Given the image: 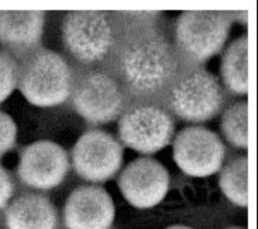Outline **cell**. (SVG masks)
I'll use <instances>...</instances> for the list:
<instances>
[{
  "label": "cell",
  "instance_id": "cell-1",
  "mask_svg": "<svg viewBox=\"0 0 258 229\" xmlns=\"http://www.w3.org/2000/svg\"><path fill=\"white\" fill-rule=\"evenodd\" d=\"M144 11L138 24L122 27L118 43L111 61L114 78L127 96L136 103L162 104L172 80L179 69V61L172 46L155 20L159 11Z\"/></svg>",
  "mask_w": 258,
  "mask_h": 229
},
{
  "label": "cell",
  "instance_id": "cell-2",
  "mask_svg": "<svg viewBox=\"0 0 258 229\" xmlns=\"http://www.w3.org/2000/svg\"><path fill=\"white\" fill-rule=\"evenodd\" d=\"M224 103L225 94L220 81L203 66H179L162 100L171 115L192 123L212 120Z\"/></svg>",
  "mask_w": 258,
  "mask_h": 229
},
{
  "label": "cell",
  "instance_id": "cell-3",
  "mask_svg": "<svg viewBox=\"0 0 258 229\" xmlns=\"http://www.w3.org/2000/svg\"><path fill=\"white\" fill-rule=\"evenodd\" d=\"M225 11H183L176 19L172 46L179 66H203L223 50L234 21Z\"/></svg>",
  "mask_w": 258,
  "mask_h": 229
},
{
  "label": "cell",
  "instance_id": "cell-4",
  "mask_svg": "<svg viewBox=\"0 0 258 229\" xmlns=\"http://www.w3.org/2000/svg\"><path fill=\"white\" fill-rule=\"evenodd\" d=\"M21 61L18 84L30 104L53 107L68 100L74 87L75 75L60 55L40 47Z\"/></svg>",
  "mask_w": 258,
  "mask_h": 229
},
{
  "label": "cell",
  "instance_id": "cell-5",
  "mask_svg": "<svg viewBox=\"0 0 258 229\" xmlns=\"http://www.w3.org/2000/svg\"><path fill=\"white\" fill-rule=\"evenodd\" d=\"M61 31L66 51L84 67H97L111 59L120 36L113 16L105 11H70Z\"/></svg>",
  "mask_w": 258,
  "mask_h": 229
},
{
  "label": "cell",
  "instance_id": "cell-6",
  "mask_svg": "<svg viewBox=\"0 0 258 229\" xmlns=\"http://www.w3.org/2000/svg\"><path fill=\"white\" fill-rule=\"evenodd\" d=\"M73 107L90 124L112 122L127 109V94L111 73L92 69L75 78Z\"/></svg>",
  "mask_w": 258,
  "mask_h": 229
},
{
  "label": "cell",
  "instance_id": "cell-7",
  "mask_svg": "<svg viewBox=\"0 0 258 229\" xmlns=\"http://www.w3.org/2000/svg\"><path fill=\"white\" fill-rule=\"evenodd\" d=\"M175 122L162 104L133 103L127 106L118 122L119 140L128 148L154 154L169 146Z\"/></svg>",
  "mask_w": 258,
  "mask_h": 229
},
{
  "label": "cell",
  "instance_id": "cell-8",
  "mask_svg": "<svg viewBox=\"0 0 258 229\" xmlns=\"http://www.w3.org/2000/svg\"><path fill=\"white\" fill-rule=\"evenodd\" d=\"M75 174L89 182H106L118 172L123 163V147L114 135L102 129H89L72 151Z\"/></svg>",
  "mask_w": 258,
  "mask_h": 229
},
{
  "label": "cell",
  "instance_id": "cell-9",
  "mask_svg": "<svg viewBox=\"0 0 258 229\" xmlns=\"http://www.w3.org/2000/svg\"><path fill=\"white\" fill-rule=\"evenodd\" d=\"M225 146L217 133L202 126L181 129L173 141V159L184 174L206 177L221 169Z\"/></svg>",
  "mask_w": 258,
  "mask_h": 229
},
{
  "label": "cell",
  "instance_id": "cell-10",
  "mask_svg": "<svg viewBox=\"0 0 258 229\" xmlns=\"http://www.w3.org/2000/svg\"><path fill=\"white\" fill-rule=\"evenodd\" d=\"M69 168L68 153L63 147L50 141H38L22 149L18 176L27 188L49 191L64 181Z\"/></svg>",
  "mask_w": 258,
  "mask_h": 229
},
{
  "label": "cell",
  "instance_id": "cell-11",
  "mask_svg": "<svg viewBox=\"0 0 258 229\" xmlns=\"http://www.w3.org/2000/svg\"><path fill=\"white\" fill-rule=\"evenodd\" d=\"M124 199L134 207L147 210L159 205L170 189V175L153 158H139L124 168L118 179Z\"/></svg>",
  "mask_w": 258,
  "mask_h": 229
},
{
  "label": "cell",
  "instance_id": "cell-12",
  "mask_svg": "<svg viewBox=\"0 0 258 229\" xmlns=\"http://www.w3.org/2000/svg\"><path fill=\"white\" fill-rule=\"evenodd\" d=\"M63 219L66 229H111L113 201L101 186H79L67 199Z\"/></svg>",
  "mask_w": 258,
  "mask_h": 229
},
{
  "label": "cell",
  "instance_id": "cell-13",
  "mask_svg": "<svg viewBox=\"0 0 258 229\" xmlns=\"http://www.w3.org/2000/svg\"><path fill=\"white\" fill-rule=\"evenodd\" d=\"M44 16V11H0V44L21 59L38 50Z\"/></svg>",
  "mask_w": 258,
  "mask_h": 229
},
{
  "label": "cell",
  "instance_id": "cell-14",
  "mask_svg": "<svg viewBox=\"0 0 258 229\" xmlns=\"http://www.w3.org/2000/svg\"><path fill=\"white\" fill-rule=\"evenodd\" d=\"M5 223L8 229H58L59 216L48 197L26 192L8 206Z\"/></svg>",
  "mask_w": 258,
  "mask_h": 229
},
{
  "label": "cell",
  "instance_id": "cell-15",
  "mask_svg": "<svg viewBox=\"0 0 258 229\" xmlns=\"http://www.w3.org/2000/svg\"><path fill=\"white\" fill-rule=\"evenodd\" d=\"M224 87L234 95L248 93V38L242 35L234 39L224 52L220 67Z\"/></svg>",
  "mask_w": 258,
  "mask_h": 229
},
{
  "label": "cell",
  "instance_id": "cell-16",
  "mask_svg": "<svg viewBox=\"0 0 258 229\" xmlns=\"http://www.w3.org/2000/svg\"><path fill=\"white\" fill-rule=\"evenodd\" d=\"M248 159L247 155L235 158L221 169L220 189L226 199L240 207L248 205Z\"/></svg>",
  "mask_w": 258,
  "mask_h": 229
},
{
  "label": "cell",
  "instance_id": "cell-17",
  "mask_svg": "<svg viewBox=\"0 0 258 229\" xmlns=\"http://www.w3.org/2000/svg\"><path fill=\"white\" fill-rule=\"evenodd\" d=\"M248 105L247 101L232 104L221 117V132L226 141L236 148L248 147Z\"/></svg>",
  "mask_w": 258,
  "mask_h": 229
},
{
  "label": "cell",
  "instance_id": "cell-18",
  "mask_svg": "<svg viewBox=\"0 0 258 229\" xmlns=\"http://www.w3.org/2000/svg\"><path fill=\"white\" fill-rule=\"evenodd\" d=\"M19 83V63L7 51L0 48V104L13 94Z\"/></svg>",
  "mask_w": 258,
  "mask_h": 229
},
{
  "label": "cell",
  "instance_id": "cell-19",
  "mask_svg": "<svg viewBox=\"0 0 258 229\" xmlns=\"http://www.w3.org/2000/svg\"><path fill=\"white\" fill-rule=\"evenodd\" d=\"M18 128L13 118L0 111V158L14 148L16 143Z\"/></svg>",
  "mask_w": 258,
  "mask_h": 229
},
{
  "label": "cell",
  "instance_id": "cell-20",
  "mask_svg": "<svg viewBox=\"0 0 258 229\" xmlns=\"http://www.w3.org/2000/svg\"><path fill=\"white\" fill-rule=\"evenodd\" d=\"M15 185L9 171L0 164V210L7 207L8 202L13 199Z\"/></svg>",
  "mask_w": 258,
  "mask_h": 229
},
{
  "label": "cell",
  "instance_id": "cell-21",
  "mask_svg": "<svg viewBox=\"0 0 258 229\" xmlns=\"http://www.w3.org/2000/svg\"><path fill=\"white\" fill-rule=\"evenodd\" d=\"M166 229H193V228L187 227V225H182V224H175V225H171V227H167Z\"/></svg>",
  "mask_w": 258,
  "mask_h": 229
},
{
  "label": "cell",
  "instance_id": "cell-22",
  "mask_svg": "<svg viewBox=\"0 0 258 229\" xmlns=\"http://www.w3.org/2000/svg\"><path fill=\"white\" fill-rule=\"evenodd\" d=\"M226 229H246L243 227H230V228H226Z\"/></svg>",
  "mask_w": 258,
  "mask_h": 229
}]
</instances>
